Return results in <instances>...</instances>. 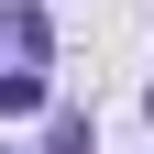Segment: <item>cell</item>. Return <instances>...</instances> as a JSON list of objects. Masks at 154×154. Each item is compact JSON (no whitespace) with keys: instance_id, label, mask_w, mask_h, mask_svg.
Masks as SVG:
<instances>
[{"instance_id":"cell-1","label":"cell","mask_w":154,"mask_h":154,"mask_svg":"<svg viewBox=\"0 0 154 154\" xmlns=\"http://www.w3.org/2000/svg\"><path fill=\"white\" fill-rule=\"evenodd\" d=\"M11 55H22V66H44V11H33V0H11Z\"/></svg>"}]
</instances>
